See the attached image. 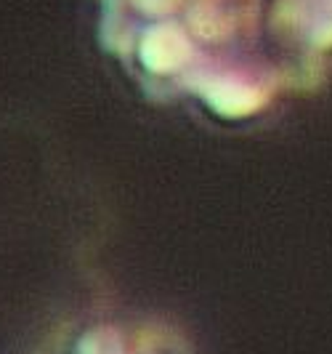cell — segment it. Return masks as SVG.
Segmentation results:
<instances>
[{"mask_svg": "<svg viewBox=\"0 0 332 354\" xmlns=\"http://www.w3.org/2000/svg\"><path fill=\"white\" fill-rule=\"evenodd\" d=\"M141 64L224 118L319 86L332 67V0H155Z\"/></svg>", "mask_w": 332, "mask_h": 354, "instance_id": "6da1fadb", "label": "cell"}]
</instances>
